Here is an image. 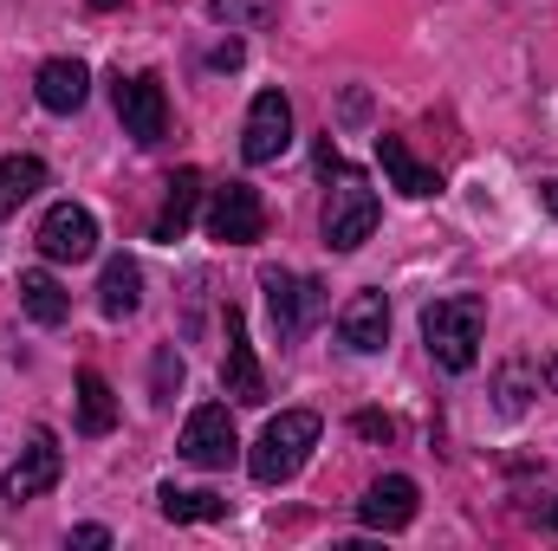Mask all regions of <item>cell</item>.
<instances>
[{
  "instance_id": "obj_1",
  "label": "cell",
  "mask_w": 558,
  "mask_h": 551,
  "mask_svg": "<svg viewBox=\"0 0 558 551\" xmlns=\"http://www.w3.org/2000/svg\"><path fill=\"white\" fill-rule=\"evenodd\" d=\"M481 338H487V298H474V292H448L422 311V344L454 377L481 364Z\"/></svg>"
},
{
  "instance_id": "obj_2",
  "label": "cell",
  "mask_w": 558,
  "mask_h": 551,
  "mask_svg": "<svg viewBox=\"0 0 558 551\" xmlns=\"http://www.w3.org/2000/svg\"><path fill=\"white\" fill-rule=\"evenodd\" d=\"M318 434H325V421L312 409H279L267 428H260V441H254V454H247V474L260 480V487H286L305 461H312V448H318Z\"/></svg>"
},
{
  "instance_id": "obj_3",
  "label": "cell",
  "mask_w": 558,
  "mask_h": 551,
  "mask_svg": "<svg viewBox=\"0 0 558 551\" xmlns=\"http://www.w3.org/2000/svg\"><path fill=\"white\" fill-rule=\"evenodd\" d=\"M377 221H384L377 188H371L357 169H338V188L325 195V247H331V254H357V247L377 234Z\"/></svg>"
},
{
  "instance_id": "obj_4",
  "label": "cell",
  "mask_w": 558,
  "mask_h": 551,
  "mask_svg": "<svg viewBox=\"0 0 558 551\" xmlns=\"http://www.w3.org/2000/svg\"><path fill=\"white\" fill-rule=\"evenodd\" d=\"M260 285H267V305H274V331L279 344H299L325 311H331V298H325V285L318 279H299V273H279V267H267L260 273Z\"/></svg>"
},
{
  "instance_id": "obj_5",
  "label": "cell",
  "mask_w": 558,
  "mask_h": 551,
  "mask_svg": "<svg viewBox=\"0 0 558 551\" xmlns=\"http://www.w3.org/2000/svg\"><path fill=\"white\" fill-rule=\"evenodd\" d=\"M208 234H215L221 247H254V241L267 234V201H260V188L221 182V188L208 195Z\"/></svg>"
},
{
  "instance_id": "obj_6",
  "label": "cell",
  "mask_w": 558,
  "mask_h": 551,
  "mask_svg": "<svg viewBox=\"0 0 558 551\" xmlns=\"http://www.w3.org/2000/svg\"><path fill=\"white\" fill-rule=\"evenodd\" d=\"M118 124H124V137L131 143H162L169 131V98H162V78L156 72H137V78H118Z\"/></svg>"
},
{
  "instance_id": "obj_7",
  "label": "cell",
  "mask_w": 558,
  "mask_h": 551,
  "mask_svg": "<svg viewBox=\"0 0 558 551\" xmlns=\"http://www.w3.org/2000/svg\"><path fill=\"white\" fill-rule=\"evenodd\" d=\"M39 254H46L52 267L92 260V254H98V221H92V208H78V201L46 208V221H39Z\"/></svg>"
},
{
  "instance_id": "obj_8",
  "label": "cell",
  "mask_w": 558,
  "mask_h": 551,
  "mask_svg": "<svg viewBox=\"0 0 558 551\" xmlns=\"http://www.w3.org/2000/svg\"><path fill=\"white\" fill-rule=\"evenodd\" d=\"M59 474H65V448H59L52 428H39V434L20 448V461L7 467V500H13V506H20V500H39V493L59 487Z\"/></svg>"
},
{
  "instance_id": "obj_9",
  "label": "cell",
  "mask_w": 558,
  "mask_h": 551,
  "mask_svg": "<svg viewBox=\"0 0 558 551\" xmlns=\"http://www.w3.org/2000/svg\"><path fill=\"white\" fill-rule=\"evenodd\" d=\"M292 149V105H286V91H260L254 105H247V131H241V156L260 169V162H279Z\"/></svg>"
},
{
  "instance_id": "obj_10",
  "label": "cell",
  "mask_w": 558,
  "mask_h": 551,
  "mask_svg": "<svg viewBox=\"0 0 558 551\" xmlns=\"http://www.w3.org/2000/svg\"><path fill=\"white\" fill-rule=\"evenodd\" d=\"M182 454L195 467H228L241 454V434H234V415L228 403H202V409L182 421Z\"/></svg>"
},
{
  "instance_id": "obj_11",
  "label": "cell",
  "mask_w": 558,
  "mask_h": 551,
  "mask_svg": "<svg viewBox=\"0 0 558 551\" xmlns=\"http://www.w3.org/2000/svg\"><path fill=\"white\" fill-rule=\"evenodd\" d=\"M221 390L234 396V403H247V409H260L267 403V377H260V357H254V344H247V318L228 305V357H221Z\"/></svg>"
},
{
  "instance_id": "obj_12",
  "label": "cell",
  "mask_w": 558,
  "mask_h": 551,
  "mask_svg": "<svg viewBox=\"0 0 558 551\" xmlns=\"http://www.w3.org/2000/svg\"><path fill=\"white\" fill-rule=\"evenodd\" d=\"M410 519H416V480H410V474H384V480L364 487L357 526H371V532H403Z\"/></svg>"
},
{
  "instance_id": "obj_13",
  "label": "cell",
  "mask_w": 558,
  "mask_h": 551,
  "mask_svg": "<svg viewBox=\"0 0 558 551\" xmlns=\"http://www.w3.org/2000/svg\"><path fill=\"white\" fill-rule=\"evenodd\" d=\"M338 338L351 344V351H384V338H390V298L384 292H357V298H344L338 305Z\"/></svg>"
},
{
  "instance_id": "obj_14",
  "label": "cell",
  "mask_w": 558,
  "mask_h": 551,
  "mask_svg": "<svg viewBox=\"0 0 558 551\" xmlns=\"http://www.w3.org/2000/svg\"><path fill=\"white\" fill-rule=\"evenodd\" d=\"M33 91H39V105H46L52 118H72V111L92 98V72H85L78 59H46L39 78H33Z\"/></svg>"
},
{
  "instance_id": "obj_15",
  "label": "cell",
  "mask_w": 558,
  "mask_h": 551,
  "mask_svg": "<svg viewBox=\"0 0 558 551\" xmlns=\"http://www.w3.org/2000/svg\"><path fill=\"white\" fill-rule=\"evenodd\" d=\"M377 162H384V175H390V188H403L410 201H428V195H441V175L422 162L416 149L403 137H377Z\"/></svg>"
},
{
  "instance_id": "obj_16",
  "label": "cell",
  "mask_w": 558,
  "mask_h": 551,
  "mask_svg": "<svg viewBox=\"0 0 558 551\" xmlns=\"http://www.w3.org/2000/svg\"><path fill=\"white\" fill-rule=\"evenodd\" d=\"M195 208H202V169H175V175H169V195H162V208H156L149 241H169V247H175V241L189 234Z\"/></svg>"
},
{
  "instance_id": "obj_17",
  "label": "cell",
  "mask_w": 558,
  "mask_h": 551,
  "mask_svg": "<svg viewBox=\"0 0 558 551\" xmlns=\"http://www.w3.org/2000/svg\"><path fill=\"white\" fill-rule=\"evenodd\" d=\"M20 305H26V318H33V325H46V331L72 318V292H65L59 279L46 273V267H33V273H20Z\"/></svg>"
},
{
  "instance_id": "obj_18",
  "label": "cell",
  "mask_w": 558,
  "mask_h": 551,
  "mask_svg": "<svg viewBox=\"0 0 558 551\" xmlns=\"http://www.w3.org/2000/svg\"><path fill=\"white\" fill-rule=\"evenodd\" d=\"M143 305V267L131 254H118V260H105V279H98V311L105 318H131Z\"/></svg>"
},
{
  "instance_id": "obj_19",
  "label": "cell",
  "mask_w": 558,
  "mask_h": 551,
  "mask_svg": "<svg viewBox=\"0 0 558 551\" xmlns=\"http://www.w3.org/2000/svg\"><path fill=\"white\" fill-rule=\"evenodd\" d=\"M156 506H162V519H169V526L228 519V500H221V493H208V487H162V493H156Z\"/></svg>"
},
{
  "instance_id": "obj_20",
  "label": "cell",
  "mask_w": 558,
  "mask_h": 551,
  "mask_svg": "<svg viewBox=\"0 0 558 551\" xmlns=\"http://www.w3.org/2000/svg\"><path fill=\"white\" fill-rule=\"evenodd\" d=\"M46 188V162L39 156H0V221L20 215V201H33Z\"/></svg>"
},
{
  "instance_id": "obj_21",
  "label": "cell",
  "mask_w": 558,
  "mask_h": 551,
  "mask_svg": "<svg viewBox=\"0 0 558 551\" xmlns=\"http://www.w3.org/2000/svg\"><path fill=\"white\" fill-rule=\"evenodd\" d=\"M78 428L85 434H111L118 428V396L98 370H78Z\"/></svg>"
},
{
  "instance_id": "obj_22",
  "label": "cell",
  "mask_w": 558,
  "mask_h": 551,
  "mask_svg": "<svg viewBox=\"0 0 558 551\" xmlns=\"http://www.w3.org/2000/svg\"><path fill=\"white\" fill-rule=\"evenodd\" d=\"M208 20L215 26H274L279 20V0H208Z\"/></svg>"
},
{
  "instance_id": "obj_23",
  "label": "cell",
  "mask_w": 558,
  "mask_h": 551,
  "mask_svg": "<svg viewBox=\"0 0 558 551\" xmlns=\"http://www.w3.org/2000/svg\"><path fill=\"white\" fill-rule=\"evenodd\" d=\"M182 390V357L175 351H156V403H169Z\"/></svg>"
},
{
  "instance_id": "obj_24",
  "label": "cell",
  "mask_w": 558,
  "mask_h": 551,
  "mask_svg": "<svg viewBox=\"0 0 558 551\" xmlns=\"http://www.w3.org/2000/svg\"><path fill=\"white\" fill-rule=\"evenodd\" d=\"M500 409H507V415L526 409V364H513V370L500 377Z\"/></svg>"
},
{
  "instance_id": "obj_25",
  "label": "cell",
  "mask_w": 558,
  "mask_h": 551,
  "mask_svg": "<svg viewBox=\"0 0 558 551\" xmlns=\"http://www.w3.org/2000/svg\"><path fill=\"white\" fill-rule=\"evenodd\" d=\"M351 428H357L364 441H390V434H397V421H390L384 409H357L351 415Z\"/></svg>"
},
{
  "instance_id": "obj_26",
  "label": "cell",
  "mask_w": 558,
  "mask_h": 551,
  "mask_svg": "<svg viewBox=\"0 0 558 551\" xmlns=\"http://www.w3.org/2000/svg\"><path fill=\"white\" fill-rule=\"evenodd\" d=\"M208 65H215V72H234V65H241V39H228V46H215V52H208Z\"/></svg>"
},
{
  "instance_id": "obj_27",
  "label": "cell",
  "mask_w": 558,
  "mask_h": 551,
  "mask_svg": "<svg viewBox=\"0 0 558 551\" xmlns=\"http://www.w3.org/2000/svg\"><path fill=\"white\" fill-rule=\"evenodd\" d=\"M72 546H92V551H105V546H111V532H105V526H78V532H72Z\"/></svg>"
},
{
  "instance_id": "obj_28",
  "label": "cell",
  "mask_w": 558,
  "mask_h": 551,
  "mask_svg": "<svg viewBox=\"0 0 558 551\" xmlns=\"http://www.w3.org/2000/svg\"><path fill=\"white\" fill-rule=\"evenodd\" d=\"M546 208L558 215V182H546Z\"/></svg>"
},
{
  "instance_id": "obj_29",
  "label": "cell",
  "mask_w": 558,
  "mask_h": 551,
  "mask_svg": "<svg viewBox=\"0 0 558 551\" xmlns=\"http://www.w3.org/2000/svg\"><path fill=\"white\" fill-rule=\"evenodd\" d=\"M546 383H553V390H558V357H553V364H546Z\"/></svg>"
},
{
  "instance_id": "obj_30",
  "label": "cell",
  "mask_w": 558,
  "mask_h": 551,
  "mask_svg": "<svg viewBox=\"0 0 558 551\" xmlns=\"http://www.w3.org/2000/svg\"><path fill=\"white\" fill-rule=\"evenodd\" d=\"M546 519H553V526H558V500H553V513H546Z\"/></svg>"
}]
</instances>
